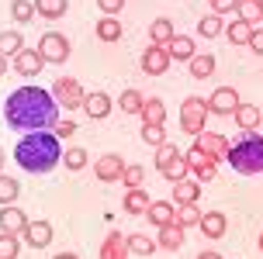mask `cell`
<instances>
[{
    "label": "cell",
    "instance_id": "obj_1",
    "mask_svg": "<svg viewBox=\"0 0 263 259\" xmlns=\"http://www.w3.org/2000/svg\"><path fill=\"white\" fill-rule=\"evenodd\" d=\"M4 121L14 131H42L59 125V104L42 87H21L4 104Z\"/></svg>",
    "mask_w": 263,
    "mask_h": 259
},
{
    "label": "cell",
    "instance_id": "obj_2",
    "mask_svg": "<svg viewBox=\"0 0 263 259\" xmlns=\"http://www.w3.org/2000/svg\"><path fill=\"white\" fill-rule=\"evenodd\" d=\"M14 163L25 169V173H49L63 163V145L59 135L49 128L42 131H28L25 138H17L14 145Z\"/></svg>",
    "mask_w": 263,
    "mask_h": 259
},
{
    "label": "cell",
    "instance_id": "obj_3",
    "mask_svg": "<svg viewBox=\"0 0 263 259\" xmlns=\"http://www.w3.org/2000/svg\"><path fill=\"white\" fill-rule=\"evenodd\" d=\"M229 166L236 169V173H242V176H256V173H263V138L260 135H242V142L229 145Z\"/></svg>",
    "mask_w": 263,
    "mask_h": 259
},
{
    "label": "cell",
    "instance_id": "obj_4",
    "mask_svg": "<svg viewBox=\"0 0 263 259\" xmlns=\"http://www.w3.org/2000/svg\"><path fill=\"white\" fill-rule=\"evenodd\" d=\"M204 121H208V101L204 97H187L184 107H180V128L197 138L204 131Z\"/></svg>",
    "mask_w": 263,
    "mask_h": 259
},
{
    "label": "cell",
    "instance_id": "obj_5",
    "mask_svg": "<svg viewBox=\"0 0 263 259\" xmlns=\"http://www.w3.org/2000/svg\"><path fill=\"white\" fill-rule=\"evenodd\" d=\"M52 97H55L59 107H73V111H77V107H83V101H87V90H83L73 76H59L52 83Z\"/></svg>",
    "mask_w": 263,
    "mask_h": 259
},
{
    "label": "cell",
    "instance_id": "obj_6",
    "mask_svg": "<svg viewBox=\"0 0 263 259\" xmlns=\"http://www.w3.org/2000/svg\"><path fill=\"white\" fill-rule=\"evenodd\" d=\"M39 55L45 59V63H66V59H69V38H66V35H59V31L42 35Z\"/></svg>",
    "mask_w": 263,
    "mask_h": 259
},
{
    "label": "cell",
    "instance_id": "obj_7",
    "mask_svg": "<svg viewBox=\"0 0 263 259\" xmlns=\"http://www.w3.org/2000/svg\"><path fill=\"white\" fill-rule=\"evenodd\" d=\"M236 107H239V93L232 90V87H218V90L208 97V114L229 117V114H236Z\"/></svg>",
    "mask_w": 263,
    "mask_h": 259
},
{
    "label": "cell",
    "instance_id": "obj_8",
    "mask_svg": "<svg viewBox=\"0 0 263 259\" xmlns=\"http://www.w3.org/2000/svg\"><path fill=\"white\" fill-rule=\"evenodd\" d=\"M194 149H201L211 163H218V159H225V155H229V138H225V135H218V131H201Z\"/></svg>",
    "mask_w": 263,
    "mask_h": 259
},
{
    "label": "cell",
    "instance_id": "obj_9",
    "mask_svg": "<svg viewBox=\"0 0 263 259\" xmlns=\"http://www.w3.org/2000/svg\"><path fill=\"white\" fill-rule=\"evenodd\" d=\"M170 52H166V45H153V49L142 52V73H149V76H163L166 69H170Z\"/></svg>",
    "mask_w": 263,
    "mask_h": 259
},
{
    "label": "cell",
    "instance_id": "obj_10",
    "mask_svg": "<svg viewBox=\"0 0 263 259\" xmlns=\"http://www.w3.org/2000/svg\"><path fill=\"white\" fill-rule=\"evenodd\" d=\"M93 173H97V180H104V183L121 180V173H125V159H121L118 152H107V155H101V159H97Z\"/></svg>",
    "mask_w": 263,
    "mask_h": 259
},
{
    "label": "cell",
    "instance_id": "obj_11",
    "mask_svg": "<svg viewBox=\"0 0 263 259\" xmlns=\"http://www.w3.org/2000/svg\"><path fill=\"white\" fill-rule=\"evenodd\" d=\"M184 159H187V166H191V173L197 176V183L215 180V163H211V159H208L204 152H201V149H191V152H187Z\"/></svg>",
    "mask_w": 263,
    "mask_h": 259
},
{
    "label": "cell",
    "instance_id": "obj_12",
    "mask_svg": "<svg viewBox=\"0 0 263 259\" xmlns=\"http://www.w3.org/2000/svg\"><path fill=\"white\" fill-rule=\"evenodd\" d=\"M42 66H45V59H42L39 52H31V49H21L11 59V69H14V73H21V76H35Z\"/></svg>",
    "mask_w": 263,
    "mask_h": 259
},
{
    "label": "cell",
    "instance_id": "obj_13",
    "mask_svg": "<svg viewBox=\"0 0 263 259\" xmlns=\"http://www.w3.org/2000/svg\"><path fill=\"white\" fill-rule=\"evenodd\" d=\"M25 242H28L31 249H45L49 242H52V225H49V221H28Z\"/></svg>",
    "mask_w": 263,
    "mask_h": 259
},
{
    "label": "cell",
    "instance_id": "obj_14",
    "mask_svg": "<svg viewBox=\"0 0 263 259\" xmlns=\"http://www.w3.org/2000/svg\"><path fill=\"white\" fill-rule=\"evenodd\" d=\"M25 228H28L25 211H21V207H14V204H4V211H0V232H14V235H21Z\"/></svg>",
    "mask_w": 263,
    "mask_h": 259
},
{
    "label": "cell",
    "instance_id": "obj_15",
    "mask_svg": "<svg viewBox=\"0 0 263 259\" xmlns=\"http://www.w3.org/2000/svg\"><path fill=\"white\" fill-rule=\"evenodd\" d=\"M197 228L204 232V238H222L225 228H229V218H225L222 211H208V214H201Z\"/></svg>",
    "mask_w": 263,
    "mask_h": 259
},
{
    "label": "cell",
    "instance_id": "obj_16",
    "mask_svg": "<svg viewBox=\"0 0 263 259\" xmlns=\"http://www.w3.org/2000/svg\"><path fill=\"white\" fill-rule=\"evenodd\" d=\"M111 97H107L104 90H93V93H87V101H83V111H87V117H93V121H97V117H107L111 114Z\"/></svg>",
    "mask_w": 263,
    "mask_h": 259
},
{
    "label": "cell",
    "instance_id": "obj_17",
    "mask_svg": "<svg viewBox=\"0 0 263 259\" xmlns=\"http://www.w3.org/2000/svg\"><path fill=\"white\" fill-rule=\"evenodd\" d=\"M101 259H128V238L121 232H111L101 246Z\"/></svg>",
    "mask_w": 263,
    "mask_h": 259
},
{
    "label": "cell",
    "instance_id": "obj_18",
    "mask_svg": "<svg viewBox=\"0 0 263 259\" xmlns=\"http://www.w3.org/2000/svg\"><path fill=\"white\" fill-rule=\"evenodd\" d=\"M166 52H170V59H177V63H191L197 52H194V42L187 38V35H173L170 45H166Z\"/></svg>",
    "mask_w": 263,
    "mask_h": 259
},
{
    "label": "cell",
    "instance_id": "obj_19",
    "mask_svg": "<svg viewBox=\"0 0 263 259\" xmlns=\"http://www.w3.org/2000/svg\"><path fill=\"white\" fill-rule=\"evenodd\" d=\"M197 197H201V183L197 180H180V183H173V201L177 204H197Z\"/></svg>",
    "mask_w": 263,
    "mask_h": 259
},
{
    "label": "cell",
    "instance_id": "obj_20",
    "mask_svg": "<svg viewBox=\"0 0 263 259\" xmlns=\"http://www.w3.org/2000/svg\"><path fill=\"white\" fill-rule=\"evenodd\" d=\"M232 117H236L239 131H256V128H260V121H263V117H260V111H256L253 104H239V107H236V114H232Z\"/></svg>",
    "mask_w": 263,
    "mask_h": 259
},
{
    "label": "cell",
    "instance_id": "obj_21",
    "mask_svg": "<svg viewBox=\"0 0 263 259\" xmlns=\"http://www.w3.org/2000/svg\"><path fill=\"white\" fill-rule=\"evenodd\" d=\"M173 214H177V211H173L166 201H153L149 211H145V221L156 225V228H163V225H173Z\"/></svg>",
    "mask_w": 263,
    "mask_h": 259
},
{
    "label": "cell",
    "instance_id": "obj_22",
    "mask_svg": "<svg viewBox=\"0 0 263 259\" xmlns=\"http://www.w3.org/2000/svg\"><path fill=\"white\" fill-rule=\"evenodd\" d=\"M180 242H184V228H180L177 221L159 228V242H156L159 249H166V252H177V249H180Z\"/></svg>",
    "mask_w": 263,
    "mask_h": 259
},
{
    "label": "cell",
    "instance_id": "obj_23",
    "mask_svg": "<svg viewBox=\"0 0 263 259\" xmlns=\"http://www.w3.org/2000/svg\"><path fill=\"white\" fill-rule=\"evenodd\" d=\"M149 204H153V201L145 197V190H142V187L128 190V194H125V201H121V207H125L128 214H145V211H149Z\"/></svg>",
    "mask_w": 263,
    "mask_h": 259
},
{
    "label": "cell",
    "instance_id": "obj_24",
    "mask_svg": "<svg viewBox=\"0 0 263 259\" xmlns=\"http://www.w3.org/2000/svg\"><path fill=\"white\" fill-rule=\"evenodd\" d=\"M159 173H163V176H166L170 183H180V180H187L191 166H187L184 155H177V159H170V163H163V166H159Z\"/></svg>",
    "mask_w": 263,
    "mask_h": 259
},
{
    "label": "cell",
    "instance_id": "obj_25",
    "mask_svg": "<svg viewBox=\"0 0 263 259\" xmlns=\"http://www.w3.org/2000/svg\"><path fill=\"white\" fill-rule=\"evenodd\" d=\"M236 14H239V21H246V25H260L263 21V4H256V0H239Z\"/></svg>",
    "mask_w": 263,
    "mask_h": 259
},
{
    "label": "cell",
    "instance_id": "obj_26",
    "mask_svg": "<svg viewBox=\"0 0 263 259\" xmlns=\"http://www.w3.org/2000/svg\"><path fill=\"white\" fill-rule=\"evenodd\" d=\"M149 38H153V45H170V38H173V21H166V17L153 21V25H149Z\"/></svg>",
    "mask_w": 263,
    "mask_h": 259
},
{
    "label": "cell",
    "instance_id": "obj_27",
    "mask_svg": "<svg viewBox=\"0 0 263 259\" xmlns=\"http://www.w3.org/2000/svg\"><path fill=\"white\" fill-rule=\"evenodd\" d=\"M142 121L145 125H163V121H166V107H163V101H156V97L145 101L142 104Z\"/></svg>",
    "mask_w": 263,
    "mask_h": 259
},
{
    "label": "cell",
    "instance_id": "obj_28",
    "mask_svg": "<svg viewBox=\"0 0 263 259\" xmlns=\"http://www.w3.org/2000/svg\"><path fill=\"white\" fill-rule=\"evenodd\" d=\"M97 38L101 42H118L121 38V21H115V17H101V21H97Z\"/></svg>",
    "mask_w": 263,
    "mask_h": 259
},
{
    "label": "cell",
    "instance_id": "obj_29",
    "mask_svg": "<svg viewBox=\"0 0 263 259\" xmlns=\"http://www.w3.org/2000/svg\"><path fill=\"white\" fill-rule=\"evenodd\" d=\"M215 73V55H194L191 59V76L194 79H208Z\"/></svg>",
    "mask_w": 263,
    "mask_h": 259
},
{
    "label": "cell",
    "instance_id": "obj_30",
    "mask_svg": "<svg viewBox=\"0 0 263 259\" xmlns=\"http://www.w3.org/2000/svg\"><path fill=\"white\" fill-rule=\"evenodd\" d=\"M142 104H145V97L139 90H125L121 101H118V107L125 111V114H142Z\"/></svg>",
    "mask_w": 263,
    "mask_h": 259
},
{
    "label": "cell",
    "instance_id": "obj_31",
    "mask_svg": "<svg viewBox=\"0 0 263 259\" xmlns=\"http://www.w3.org/2000/svg\"><path fill=\"white\" fill-rule=\"evenodd\" d=\"M225 35H229V42L232 45H246L253 35V25H246V21H232V25L225 28Z\"/></svg>",
    "mask_w": 263,
    "mask_h": 259
},
{
    "label": "cell",
    "instance_id": "obj_32",
    "mask_svg": "<svg viewBox=\"0 0 263 259\" xmlns=\"http://www.w3.org/2000/svg\"><path fill=\"white\" fill-rule=\"evenodd\" d=\"M21 252V238L14 232H0V259H17Z\"/></svg>",
    "mask_w": 263,
    "mask_h": 259
},
{
    "label": "cell",
    "instance_id": "obj_33",
    "mask_svg": "<svg viewBox=\"0 0 263 259\" xmlns=\"http://www.w3.org/2000/svg\"><path fill=\"white\" fill-rule=\"evenodd\" d=\"M17 194H21V183L14 180V176H4L0 173V204H14Z\"/></svg>",
    "mask_w": 263,
    "mask_h": 259
},
{
    "label": "cell",
    "instance_id": "obj_34",
    "mask_svg": "<svg viewBox=\"0 0 263 259\" xmlns=\"http://www.w3.org/2000/svg\"><path fill=\"white\" fill-rule=\"evenodd\" d=\"M21 49H25V42L17 31H0V55H17Z\"/></svg>",
    "mask_w": 263,
    "mask_h": 259
},
{
    "label": "cell",
    "instance_id": "obj_35",
    "mask_svg": "<svg viewBox=\"0 0 263 259\" xmlns=\"http://www.w3.org/2000/svg\"><path fill=\"white\" fill-rule=\"evenodd\" d=\"M35 14H42V17H63L66 0H35Z\"/></svg>",
    "mask_w": 263,
    "mask_h": 259
},
{
    "label": "cell",
    "instance_id": "obj_36",
    "mask_svg": "<svg viewBox=\"0 0 263 259\" xmlns=\"http://www.w3.org/2000/svg\"><path fill=\"white\" fill-rule=\"evenodd\" d=\"M222 14H208V17H201V25H197V31L204 35V38H218L222 35Z\"/></svg>",
    "mask_w": 263,
    "mask_h": 259
},
{
    "label": "cell",
    "instance_id": "obj_37",
    "mask_svg": "<svg viewBox=\"0 0 263 259\" xmlns=\"http://www.w3.org/2000/svg\"><path fill=\"white\" fill-rule=\"evenodd\" d=\"M128 252H135V256H153V252H156V242H153L149 235H132Z\"/></svg>",
    "mask_w": 263,
    "mask_h": 259
},
{
    "label": "cell",
    "instance_id": "obj_38",
    "mask_svg": "<svg viewBox=\"0 0 263 259\" xmlns=\"http://www.w3.org/2000/svg\"><path fill=\"white\" fill-rule=\"evenodd\" d=\"M173 221H177L180 228H191V225L201 221V211H197V204H180V211L173 214Z\"/></svg>",
    "mask_w": 263,
    "mask_h": 259
},
{
    "label": "cell",
    "instance_id": "obj_39",
    "mask_svg": "<svg viewBox=\"0 0 263 259\" xmlns=\"http://www.w3.org/2000/svg\"><path fill=\"white\" fill-rule=\"evenodd\" d=\"M11 17L21 21V25H28V21L35 17V4H31V0H14L11 4Z\"/></svg>",
    "mask_w": 263,
    "mask_h": 259
},
{
    "label": "cell",
    "instance_id": "obj_40",
    "mask_svg": "<svg viewBox=\"0 0 263 259\" xmlns=\"http://www.w3.org/2000/svg\"><path fill=\"white\" fill-rule=\"evenodd\" d=\"M142 180H145V169H142V166H125V173H121V183H125L128 190L142 187Z\"/></svg>",
    "mask_w": 263,
    "mask_h": 259
},
{
    "label": "cell",
    "instance_id": "obj_41",
    "mask_svg": "<svg viewBox=\"0 0 263 259\" xmlns=\"http://www.w3.org/2000/svg\"><path fill=\"white\" fill-rule=\"evenodd\" d=\"M63 163H66V169H73V173H77V169L87 166V152H83V149H69V152L63 155Z\"/></svg>",
    "mask_w": 263,
    "mask_h": 259
},
{
    "label": "cell",
    "instance_id": "obj_42",
    "mask_svg": "<svg viewBox=\"0 0 263 259\" xmlns=\"http://www.w3.org/2000/svg\"><path fill=\"white\" fill-rule=\"evenodd\" d=\"M142 138L149 145H163V142H166V131H163V125H145V128H142Z\"/></svg>",
    "mask_w": 263,
    "mask_h": 259
},
{
    "label": "cell",
    "instance_id": "obj_43",
    "mask_svg": "<svg viewBox=\"0 0 263 259\" xmlns=\"http://www.w3.org/2000/svg\"><path fill=\"white\" fill-rule=\"evenodd\" d=\"M177 155H180V149H177V145H170V142L156 145V166H163V163H170V159H177Z\"/></svg>",
    "mask_w": 263,
    "mask_h": 259
},
{
    "label": "cell",
    "instance_id": "obj_44",
    "mask_svg": "<svg viewBox=\"0 0 263 259\" xmlns=\"http://www.w3.org/2000/svg\"><path fill=\"white\" fill-rule=\"evenodd\" d=\"M97 7H101V14L111 17V14H118L121 7H125V0H97Z\"/></svg>",
    "mask_w": 263,
    "mask_h": 259
},
{
    "label": "cell",
    "instance_id": "obj_45",
    "mask_svg": "<svg viewBox=\"0 0 263 259\" xmlns=\"http://www.w3.org/2000/svg\"><path fill=\"white\" fill-rule=\"evenodd\" d=\"M256 55H263V28H253V35H250V42H246Z\"/></svg>",
    "mask_w": 263,
    "mask_h": 259
},
{
    "label": "cell",
    "instance_id": "obj_46",
    "mask_svg": "<svg viewBox=\"0 0 263 259\" xmlns=\"http://www.w3.org/2000/svg\"><path fill=\"white\" fill-rule=\"evenodd\" d=\"M236 4L239 0H211V11L215 14H229V11H236Z\"/></svg>",
    "mask_w": 263,
    "mask_h": 259
},
{
    "label": "cell",
    "instance_id": "obj_47",
    "mask_svg": "<svg viewBox=\"0 0 263 259\" xmlns=\"http://www.w3.org/2000/svg\"><path fill=\"white\" fill-rule=\"evenodd\" d=\"M52 131L59 135V138H69V135H77V125H73V121H59Z\"/></svg>",
    "mask_w": 263,
    "mask_h": 259
},
{
    "label": "cell",
    "instance_id": "obj_48",
    "mask_svg": "<svg viewBox=\"0 0 263 259\" xmlns=\"http://www.w3.org/2000/svg\"><path fill=\"white\" fill-rule=\"evenodd\" d=\"M7 69H11V63H7V55H0V76H4Z\"/></svg>",
    "mask_w": 263,
    "mask_h": 259
},
{
    "label": "cell",
    "instance_id": "obj_49",
    "mask_svg": "<svg viewBox=\"0 0 263 259\" xmlns=\"http://www.w3.org/2000/svg\"><path fill=\"white\" fill-rule=\"evenodd\" d=\"M197 259H222V256H218V252H201Z\"/></svg>",
    "mask_w": 263,
    "mask_h": 259
},
{
    "label": "cell",
    "instance_id": "obj_50",
    "mask_svg": "<svg viewBox=\"0 0 263 259\" xmlns=\"http://www.w3.org/2000/svg\"><path fill=\"white\" fill-rule=\"evenodd\" d=\"M55 259H77V256H73V252H59Z\"/></svg>",
    "mask_w": 263,
    "mask_h": 259
},
{
    "label": "cell",
    "instance_id": "obj_51",
    "mask_svg": "<svg viewBox=\"0 0 263 259\" xmlns=\"http://www.w3.org/2000/svg\"><path fill=\"white\" fill-rule=\"evenodd\" d=\"M0 169H4V149H0Z\"/></svg>",
    "mask_w": 263,
    "mask_h": 259
},
{
    "label": "cell",
    "instance_id": "obj_52",
    "mask_svg": "<svg viewBox=\"0 0 263 259\" xmlns=\"http://www.w3.org/2000/svg\"><path fill=\"white\" fill-rule=\"evenodd\" d=\"M260 252H263V232H260Z\"/></svg>",
    "mask_w": 263,
    "mask_h": 259
},
{
    "label": "cell",
    "instance_id": "obj_53",
    "mask_svg": "<svg viewBox=\"0 0 263 259\" xmlns=\"http://www.w3.org/2000/svg\"><path fill=\"white\" fill-rule=\"evenodd\" d=\"M260 125H263V121H260ZM260 138H263V131H260Z\"/></svg>",
    "mask_w": 263,
    "mask_h": 259
},
{
    "label": "cell",
    "instance_id": "obj_54",
    "mask_svg": "<svg viewBox=\"0 0 263 259\" xmlns=\"http://www.w3.org/2000/svg\"><path fill=\"white\" fill-rule=\"evenodd\" d=\"M256 4H263V0H256Z\"/></svg>",
    "mask_w": 263,
    "mask_h": 259
},
{
    "label": "cell",
    "instance_id": "obj_55",
    "mask_svg": "<svg viewBox=\"0 0 263 259\" xmlns=\"http://www.w3.org/2000/svg\"><path fill=\"white\" fill-rule=\"evenodd\" d=\"M260 28H263V21H260Z\"/></svg>",
    "mask_w": 263,
    "mask_h": 259
}]
</instances>
